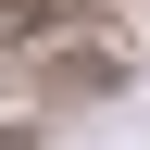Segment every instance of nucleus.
Returning a JSON list of instances; mask_svg holds the SVG:
<instances>
[{
  "label": "nucleus",
  "instance_id": "nucleus-1",
  "mask_svg": "<svg viewBox=\"0 0 150 150\" xmlns=\"http://www.w3.org/2000/svg\"><path fill=\"white\" fill-rule=\"evenodd\" d=\"M112 0H0V50L25 63V50H50V38H88Z\"/></svg>",
  "mask_w": 150,
  "mask_h": 150
},
{
  "label": "nucleus",
  "instance_id": "nucleus-2",
  "mask_svg": "<svg viewBox=\"0 0 150 150\" xmlns=\"http://www.w3.org/2000/svg\"><path fill=\"white\" fill-rule=\"evenodd\" d=\"M0 150H38V138H25V112H0Z\"/></svg>",
  "mask_w": 150,
  "mask_h": 150
}]
</instances>
